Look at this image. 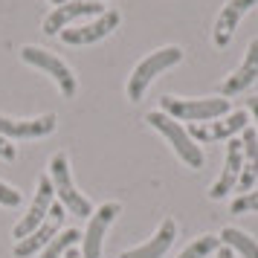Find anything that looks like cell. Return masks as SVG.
<instances>
[{
	"label": "cell",
	"mask_w": 258,
	"mask_h": 258,
	"mask_svg": "<svg viewBox=\"0 0 258 258\" xmlns=\"http://www.w3.org/2000/svg\"><path fill=\"white\" fill-rule=\"evenodd\" d=\"M163 110L165 116L177 119V122H191V125H200V122H212V119L226 116L232 107H229V99L223 96H212V99H180V96H163Z\"/></svg>",
	"instance_id": "cell-1"
},
{
	"label": "cell",
	"mask_w": 258,
	"mask_h": 258,
	"mask_svg": "<svg viewBox=\"0 0 258 258\" xmlns=\"http://www.w3.org/2000/svg\"><path fill=\"white\" fill-rule=\"evenodd\" d=\"M183 49L180 47H160V49H154V52H148L145 58L134 67V73H131V79H128V99L131 102H140L142 96H145V90H148V84L160 76L163 70H168V67H177L180 61H183Z\"/></svg>",
	"instance_id": "cell-2"
},
{
	"label": "cell",
	"mask_w": 258,
	"mask_h": 258,
	"mask_svg": "<svg viewBox=\"0 0 258 258\" xmlns=\"http://www.w3.org/2000/svg\"><path fill=\"white\" fill-rule=\"evenodd\" d=\"M145 122H148L154 131L163 134L165 142L174 148V154L188 165V168H200V165H203V151H200V145H195V140L188 137V131L183 128L177 119L165 116L163 110H151V113H145Z\"/></svg>",
	"instance_id": "cell-3"
},
{
	"label": "cell",
	"mask_w": 258,
	"mask_h": 258,
	"mask_svg": "<svg viewBox=\"0 0 258 258\" xmlns=\"http://www.w3.org/2000/svg\"><path fill=\"white\" fill-rule=\"evenodd\" d=\"M49 180H52V191L58 195L61 206L73 215H79V218H90L93 215V206H90V200L84 198L82 191L76 188L73 183V174H70V163H67V154L58 151L52 160H49Z\"/></svg>",
	"instance_id": "cell-4"
},
{
	"label": "cell",
	"mask_w": 258,
	"mask_h": 258,
	"mask_svg": "<svg viewBox=\"0 0 258 258\" xmlns=\"http://www.w3.org/2000/svg\"><path fill=\"white\" fill-rule=\"evenodd\" d=\"M21 58H24V64H29V67H38V70H44L47 76H52V82L58 84L61 96L73 99V96L79 93V82H76L73 70L58 58V55H52L49 49L32 47V44H29V47L21 49Z\"/></svg>",
	"instance_id": "cell-5"
},
{
	"label": "cell",
	"mask_w": 258,
	"mask_h": 258,
	"mask_svg": "<svg viewBox=\"0 0 258 258\" xmlns=\"http://www.w3.org/2000/svg\"><path fill=\"white\" fill-rule=\"evenodd\" d=\"M102 12H105V6L99 0H67L61 6H52V12L44 18L41 29L47 35H61L76 21H90V18H99Z\"/></svg>",
	"instance_id": "cell-6"
},
{
	"label": "cell",
	"mask_w": 258,
	"mask_h": 258,
	"mask_svg": "<svg viewBox=\"0 0 258 258\" xmlns=\"http://www.w3.org/2000/svg\"><path fill=\"white\" fill-rule=\"evenodd\" d=\"M116 26H119V12L116 9H105L99 18H90V21L67 26V29L61 32V41H64L67 47H90L96 41L107 38Z\"/></svg>",
	"instance_id": "cell-7"
},
{
	"label": "cell",
	"mask_w": 258,
	"mask_h": 258,
	"mask_svg": "<svg viewBox=\"0 0 258 258\" xmlns=\"http://www.w3.org/2000/svg\"><path fill=\"white\" fill-rule=\"evenodd\" d=\"M249 128V113L246 110H229L226 116L212 119V122H200L188 128V137L198 142H221V140H235V134H244Z\"/></svg>",
	"instance_id": "cell-8"
},
{
	"label": "cell",
	"mask_w": 258,
	"mask_h": 258,
	"mask_svg": "<svg viewBox=\"0 0 258 258\" xmlns=\"http://www.w3.org/2000/svg\"><path fill=\"white\" fill-rule=\"evenodd\" d=\"M122 206L119 203H102L99 209L90 215V223H87V229L82 232V255L84 258H102V244H105V232L107 226L113 223Z\"/></svg>",
	"instance_id": "cell-9"
},
{
	"label": "cell",
	"mask_w": 258,
	"mask_h": 258,
	"mask_svg": "<svg viewBox=\"0 0 258 258\" xmlns=\"http://www.w3.org/2000/svg\"><path fill=\"white\" fill-rule=\"evenodd\" d=\"M252 6H258V0H226V6L221 9L218 21H215V26H212V44H215L218 49L229 47V41L235 38L238 24L244 21V15L249 12Z\"/></svg>",
	"instance_id": "cell-10"
},
{
	"label": "cell",
	"mask_w": 258,
	"mask_h": 258,
	"mask_svg": "<svg viewBox=\"0 0 258 258\" xmlns=\"http://www.w3.org/2000/svg\"><path fill=\"white\" fill-rule=\"evenodd\" d=\"M55 113H41L35 119H15V116H0V137L6 140H38L55 131Z\"/></svg>",
	"instance_id": "cell-11"
},
{
	"label": "cell",
	"mask_w": 258,
	"mask_h": 258,
	"mask_svg": "<svg viewBox=\"0 0 258 258\" xmlns=\"http://www.w3.org/2000/svg\"><path fill=\"white\" fill-rule=\"evenodd\" d=\"M52 195H55V191H52V180H49V174H44L38 180V191H35V198H32L29 212H26L24 218H21V223L15 226V238L24 241L26 235H32L41 223L47 221L49 206H52Z\"/></svg>",
	"instance_id": "cell-12"
},
{
	"label": "cell",
	"mask_w": 258,
	"mask_h": 258,
	"mask_svg": "<svg viewBox=\"0 0 258 258\" xmlns=\"http://www.w3.org/2000/svg\"><path fill=\"white\" fill-rule=\"evenodd\" d=\"M64 206L61 203H52L49 206V215H47V221L38 226L32 235H26L24 241H18V246H15V255L18 258H29L32 252H38V249H44V246L58 235V229H61V223H64Z\"/></svg>",
	"instance_id": "cell-13"
},
{
	"label": "cell",
	"mask_w": 258,
	"mask_h": 258,
	"mask_svg": "<svg viewBox=\"0 0 258 258\" xmlns=\"http://www.w3.org/2000/svg\"><path fill=\"white\" fill-rule=\"evenodd\" d=\"M241 168H244V145L241 140H229L226 142V160H223V171L218 177V183L209 188L212 200H223L229 191H235L238 180H241Z\"/></svg>",
	"instance_id": "cell-14"
},
{
	"label": "cell",
	"mask_w": 258,
	"mask_h": 258,
	"mask_svg": "<svg viewBox=\"0 0 258 258\" xmlns=\"http://www.w3.org/2000/svg\"><path fill=\"white\" fill-rule=\"evenodd\" d=\"M255 82H258V38H252L244 52V61L238 64V70H232L223 79L221 93H223V99L226 96H238V93H244L246 87H252Z\"/></svg>",
	"instance_id": "cell-15"
},
{
	"label": "cell",
	"mask_w": 258,
	"mask_h": 258,
	"mask_svg": "<svg viewBox=\"0 0 258 258\" xmlns=\"http://www.w3.org/2000/svg\"><path fill=\"white\" fill-rule=\"evenodd\" d=\"M174 238H177V223L171 221V218H165V221L157 226L154 238H148L145 244L134 246V249H125L119 258H163L165 252L171 249Z\"/></svg>",
	"instance_id": "cell-16"
},
{
	"label": "cell",
	"mask_w": 258,
	"mask_h": 258,
	"mask_svg": "<svg viewBox=\"0 0 258 258\" xmlns=\"http://www.w3.org/2000/svg\"><path fill=\"white\" fill-rule=\"evenodd\" d=\"M241 145H244V168H241V180H238L235 188L241 195H246V191H252V183L258 180V134H255V128H244Z\"/></svg>",
	"instance_id": "cell-17"
},
{
	"label": "cell",
	"mask_w": 258,
	"mask_h": 258,
	"mask_svg": "<svg viewBox=\"0 0 258 258\" xmlns=\"http://www.w3.org/2000/svg\"><path fill=\"white\" fill-rule=\"evenodd\" d=\"M221 244L244 258H258V241L249 238L246 232H241V229H235V226H226L221 232Z\"/></svg>",
	"instance_id": "cell-18"
},
{
	"label": "cell",
	"mask_w": 258,
	"mask_h": 258,
	"mask_svg": "<svg viewBox=\"0 0 258 258\" xmlns=\"http://www.w3.org/2000/svg\"><path fill=\"white\" fill-rule=\"evenodd\" d=\"M76 241H82V232H76V229H67V232H58L47 246H44V255L41 258H61L70 246H76Z\"/></svg>",
	"instance_id": "cell-19"
},
{
	"label": "cell",
	"mask_w": 258,
	"mask_h": 258,
	"mask_svg": "<svg viewBox=\"0 0 258 258\" xmlns=\"http://www.w3.org/2000/svg\"><path fill=\"white\" fill-rule=\"evenodd\" d=\"M218 246H221V238H215V235H200V238H195L177 258H206V255H212Z\"/></svg>",
	"instance_id": "cell-20"
},
{
	"label": "cell",
	"mask_w": 258,
	"mask_h": 258,
	"mask_svg": "<svg viewBox=\"0 0 258 258\" xmlns=\"http://www.w3.org/2000/svg\"><path fill=\"white\" fill-rule=\"evenodd\" d=\"M229 212L232 215H246V212H258V191H246L241 198H235L229 203Z\"/></svg>",
	"instance_id": "cell-21"
},
{
	"label": "cell",
	"mask_w": 258,
	"mask_h": 258,
	"mask_svg": "<svg viewBox=\"0 0 258 258\" xmlns=\"http://www.w3.org/2000/svg\"><path fill=\"white\" fill-rule=\"evenodd\" d=\"M21 203H24V195L15 186L0 180V206H21Z\"/></svg>",
	"instance_id": "cell-22"
},
{
	"label": "cell",
	"mask_w": 258,
	"mask_h": 258,
	"mask_svg": "<svg viewBox=\"0 0 258 258\" xmlns=\"http://www.w3.org/2000/svg\"><path fill=\"white\" fill-rule=\"evenodd\" d=\"M0 157L3 160H15V145L6 137H0Z\"/></svg>",
	"instance_id": "cell-23"
},
{
	"label": "cell",
	"mask_w": 258,
	"mask_h": 258,
	"mask_svg": "<svg viewBox=\"0 0 258 258\" xmlns=\"http://www.w3.org/2000/svg\"><path fill=\"white\" fill-rule=\"evenodd\" d=\"M246 107H249V113H252V119H255V134H258V96L246 99Z\"/></svg>",
	"instance_id": "cell-24"
},
{
	"label": "cell",
	"mask_w": 258,
	"mask_h": 258,
	"mask_svg": "<svg viewBox=\"0 0 258 258\" xmlns=\"http://www.w3.org/2000/svg\"><path fill=\"white\" fill-rule=\"evenodd\" d=\"M215 252H218V255H215V258H235V252H232V249H229V246H218Z\"/></svg>",
	"instance_id": "cell-25"
},
{
	"label": "cell",
	"mask_w": 258,
	"mask_h": 258,
	"mask_svg": "<svg viewBox=\"0 0 258 258\" xmlns=\"http://www.w3.org/2000/svg\"><path fill=\"white\" fill-rule=\"evenodd\" d=\"M64 255H67V258H84L82 252H76V249H73V246H70V249H67V252H64Z\"/></svg>",
	"instance_id": "cell-26"
},
{
	"label": "cell",
	"mask_w": 258,
	"mask_h": 258,
	"mask_svg": "<svg viewBox=\"0 0 258 258\" xmlns=\"http://www.w3.org/2000/svg\"><path fill=\"white\" fill-rule=\"evenodd\" d=\"M49 3H52V6H61V3H67V0H49Z\"/></svg>",
	"instance_id": "cell-27"
}]
</instances>
